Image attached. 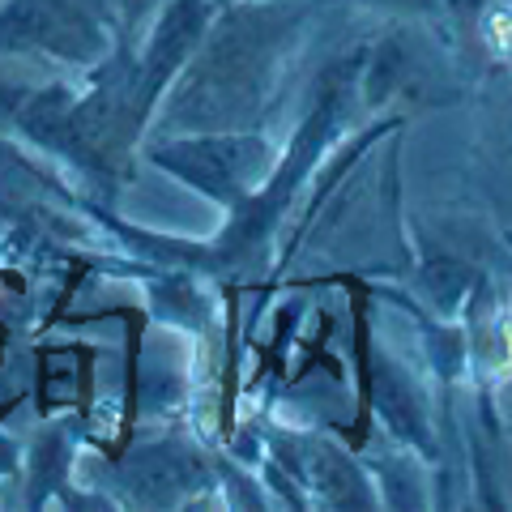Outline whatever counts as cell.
<instances>
[{"mask_svg": "<svg viewBox=\"0 0 512 512\" xmlns=\"http://www.w3.org/2000/svg\"><path fill=\"white\" fill-rule=\"evenodd\" d=\"M0 47H47L69 60H99L107 47L103 0H13L0 13Z\"/></svg>", "mask_w": 512, "mask_h": 512, "instance_id": "1", "label": "cell"}]
</instances>
